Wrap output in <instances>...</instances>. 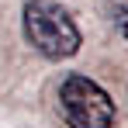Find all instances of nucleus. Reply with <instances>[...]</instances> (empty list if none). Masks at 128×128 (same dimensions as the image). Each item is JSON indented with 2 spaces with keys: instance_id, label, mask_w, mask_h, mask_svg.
I'll return each instance as SVG.
<instances>
[{
  "instance_id": "1",
  "label": "nucleus",
  "mask_w": 128,
  "mask_h": 128,
  "mask_svg": "<svg viewBox=\"0 0 128 128\" xmlns=\"http://www.w3.org/2000/svg\"><path fill=\"white\" fill-rule=\"evenodd\" d=\"M24 38L45 59H69L80 52V28L52 0H28L24 4Z\"/></svg>"
},
{
  "instance_id": "2",
  "label": "nucleus",
  "mask_w": 128,
  "mask_h": 128,
  "mask_svg": "<svg viewBox=\"0 0 128 128\" xmlns=\"http://www.w3.org/2000/svg\"><path fill=\"white\" fill-rule=\"evenodd\" d=\"M59 114L69 128H114V100L104 86L80 73L66 76L59 86Z\"/></svg>"
},
{
  "instance_id": "3",
  "label": "nucleus",
  "mask_w": 128,
  "mask_h": 128,
  "mask_svg": "<svg viewBox=\"0 0 128 128\" xmlns=\"http://www.w3.org/2000/svg\"><path fill=\"white\" fill-rule=\"evenodd\" d=\"M118 28H121V35L128 38V7H121V10H118Z\"/></svg>"
}]
</instances>
